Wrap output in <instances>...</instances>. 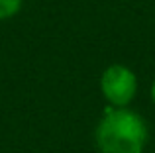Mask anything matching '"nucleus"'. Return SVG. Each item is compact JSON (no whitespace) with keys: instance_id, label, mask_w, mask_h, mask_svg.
Masks as SVG:
<instances>
[{"instance_id":"1","label":"nucleus","mask_w":155,"mask_h":153,"mask_svg":"<svg viewBox=\"0 0 155 153\" xmlns=\"http://www.w3.org/2000/svg\"><path fill=\"white\" fill-rule=\"evenodd\" d=\"M147 143V126L128 108H110L96 128L100 153H141Z\"/></svg>"},{"instance_id":"2","label":"nucleus","mask_w":155,"mask_h":153,"mask_svg":"<svg viewBox=\"0 0 155 153\" xmlns=\"http://www.w3.org/2000/svg\"><path fill=\"white\" fill-rule=\"evenodd\" d=\"M100 88H102L104 98L112 106L124 108L134 100L137 90V79L132 69L124 65H110L102 73L100 79Z\"/></svg>"},{"instance_id":"3","label":"nucleus","mask_w":155,"mask_h":153,"mask_svg":"<svg viewBox=\"0 0 155 153\" xmlns=\"http://www.w3.org/2000/svg\"><path fill=\"white\" fill-rule=\"evenodd\" d=\"M22 8V0H0V20H8Z\"/></svg>"},{"instance_id":"4","label":"nucleus","mask_w":155,"mask_h":153,"mask_svg":"<svg viewBox=\"0 0 155 153\" xmlns=\"http://www.w3.org/2000/svg\"><path fill=\"white\" fill-rule=\"evenodd\" d=\"M151 98H153V102H155V80H153V84H151Z\"/></svg>"}]
</instances>
